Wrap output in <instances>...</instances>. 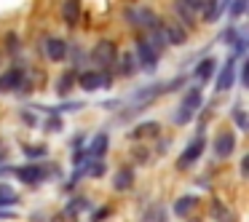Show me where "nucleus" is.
Returning a JSON list of instances; mask_svg holds the SVG:
<instances>
[{
	"instance_id": "nucleus-1",
	"label": "nucleus",
	"mask_w": 249,
	"mask_h": 222,
	"mask_svg": "<svg viewBox=\"0 0 249 222\" xmlns=\"http://www.w3.org/2000/svg\"><path fill=\"white\" fill-rule=\"evenodd\" d=\"M91 59L99 65V70H113L118 65V49L113 40H99L91 49Z\"/></svg>"
},
{
	"instance_id": "nucleus-18",
	"label": "nucleus",
	"mask_w": 249,
	"mask_h": 222,
	"mask_svg": "<svg viewBox=\"0 0 249 222\" xmlns=\"http://www.w3.org/2000/svg\"><path fill=\"white\" fill-rule=\"evenodd\" d=\"M220 0H204V6H201V19H204L206 24H214L217 19H220Z\"/></svg>"
},
{
	"instance_id": "nucleus-30",
	"label": "nucleus",
	"mask_w": 249,
	"mask_h": 222,
	"mask_svg": "<svg viewBox=\"0 0 249 222\" xmlns=\"http://www.w3.org/2000/svg\"><path fill=\"white\" fill-rule=\"evenodd\" d=\"M24 155H27V158H46V155H49V150H46V147H33V145H24Z\"/></svg>"
},
{
	"instance_id": "nucleus-33",
	"label": "nucleus",
	"mask_w": 249,
	"mask_h": 222,
	"mask_svg": "<svg viewBox=\"0 0 249 222\" xmlns=\"http://www.w3.org/2000/svg\"><path fill=\"white\" fill-rule=\"evenodd\" d=\"M107 214H110V209H107V206H102L99 211H94V214H91V222H102Z\"/></svg>"
},
{
	"instance_id": "nucleus-15",
	"label": "nucleus",
	"mask_w": 249,
	"mask_h": 222,
	"mask_svg": "<svg viewBox=\"0 0 249 222\" xmlns=\"http://www.w3.org/2000/svg\"><path fill=\"white\" fill-rule=\"evenodd\" d=\"M161 134V123L158 120H145V123H137L131 129V139H150V137Z\"/></svg>"
},
{
	"instance_id": "nucleus-36",
	"label": "nucleus",
	"mask_w": 249,
	"mask_h": 222,
	"mask_svg": "<svg viewBox=\"0 0 249 222\" xmlns=\"http://www.w3.org/2000/svg\"><path fill=\"white\" fill-rule=\"evenodd\" d=\"M8 49H19V40H17V35H8Z\"/></svg>"
},
{
	"instance_id": "nucleus-2",
	"label": "nucleus",
	"mask_w": 249,
	"mask_h": 222,
	"mask_svg": "<svg viewBox=\"0 0 249 222\" xmlns=\"http://www.w3.org/2000/svg\"><path fill=\"white\" fill-rule=\"evenodd\" d=\"M158 56H161V54H158V51L147 43L145 35H140V38H137V51H134L137 67H142L145 72H153L158 67Z\"/></svg>"
},
{
	"instance_id": "nucleus-4",
	"label": "nucleus",
	"mask_w": 249,
	"mask_h": 222,
	"mask_svg": "<svg viewBox=\"0 0 249 222\" xmlns=\"http://www.w3.org/2000/svg\"><path fill=\"white\" fill-rule=\"evenodd\" d=\"M204 150H206V139L198 134V137H196V139H193V142H190V145L182 150V155L177 158V169H190V166H193V163L198 161L201 155H204Z\"/></svg>"
},
{
	"instance_id": "nucleus-25",
	"label": "nucleus",
	"mask_w": 249,
	"mask_h": 222,
	"mask_svg": "<svg viewBox=\"0 0 249 222\" xmlns=\"http://www.w3.org/2000/svg\"><path fill=\"white\" fill-rule=\"evenodd\" d=\"M118 65H121V75H131V72L137 70V59H134V54H124V59H121Z\"/></svg>"
},
{
	"instance_id": "nucleus-34",
	"label": "nucleus",
	"mask_w": 249,
	"mask_h": 222,
	"mask_svg": "<svg viewBox=\"0 0 249 222\" xmlns=\"http://www.w3.org/2000/svg\"><path fill=\"white\" fill-rule=\"evenodd\" d=\"M182 3H185V6H188L190 8V11H201V6H204V0H182Z\"/></svg>"
},
{
	"instance_id": "nucleus-22",
	"label": "nucleus",
	"mask_w": 249,
	"mask_h": 222,
	"mask_svg": "<svg viewBox=\"0 0 249 222\" xmlns=\"http://www.w3.org/2000/svg\"><path fill=\"white\" fill-rule=\"evenodd\" d=\"M174 14H177V19H179V22H182V24H188V27H190V24L196 22V19H193L196 14L190 11L188 6H185L182 0H177V3H174Z\"/></svg>"
},
{
	"instance_id": "nucleus-32",
	"label": "nucleus",
	"mask_w": 249,
	"mask_h": 222,
	"mask_svg": "<svg viewBox=\"0 0 249 222\" xmlns=\"http://www.w3.org/2000/svg\"><path fill=\"white\" fill-rule=\"evenodd\" d=\"M22 120H24L27 126H38V118H35V115L30 113V110H22Z\"/></svg>"
},
{
	"instance_id": "nucleus-19",
	"label": "nucleus",
	"mask_w": 249,
	"mask_h": 222,
	"mask_svg": "<svg viewBox=\"0 0 249 222\" xmlns=\"http://www.w3.org/2000/svg\"><path fill=\"white\" fill-rule=\"evenodd\" d=\"M75 83H78V70H67L65 75L59 78V83H56V94H59V97H67Z\"/></svg>"
},
{
	"instance_id": "nucleus-17",
	"label": "nucleus",
	"mask_w": 249,
	"mask_h": 222,
	"mask_svg": "<svg viewBox=\"0 0 249 222\" xmlns=\"http://www.w3.org/2000/svg\"><path fill=\"white\" fill-rule=\"evenodd\" d=\"M81 11H83L81 0H65V3H62V19H65L70 27H75V24H78V19H81Z\"/></svg>"
},
{
	"instance_id": "nucleus-16",
	"label": "nucleus",
	"mask_w": 249,
	"mask_h": 222,
	"mask_svg": "<svg viewBox=\"0 0 249 222\" xmlns=\"http://www.w3.org/2000/svg\"><path fill=\"white\" fill-rule=\"evenodd\" d=\"M163 38H166V46H182L188 40V30L182 24H163Z\"/></svg>"
},
{
	"instance_id": "nucleus-9",
	"label": "nucleus",
	"mask_w": 249,
	"mask_h": 222,
	"mask_svg": "<svg viewBox=\"0 0 249 222\" xmlns=\"http://www.w3.org/2000/svg\"><path fill=\"white\" fill-rule=\"evenodd\" d=\"M22 83H24V70L22 67H8V70L0 75V94L17 91V88H22Z\"/></svg>"
},
{
	"instance_id": "nucleus-31",
	"label": "nucleus",
	"mask_w": 249,
	"mask_h": 222,
	"mask_svg": "<svg viewBox=\"0 0 249 222\" xmlns=\"http://www.w3.org/2000/svg\"><path fill=\"white\" fill-rule=\"evenodd\" d=\"M46 129H49V131H62V129H65V120H62L59 115H51V118L46 120Z\"/></svg>"
},
{
	"instance_id": "nucleus-27",
	"label": "nucleus",
	"mask_w": 249,
	"mask_h": 222,
	"mask_svg": "<svg viewBox=\"0 0 249 222\" xmlns=\"http://www.w3.org/2000/svg\"><path fill=\"white\" fill-rule=\"evenodd\" d=\"M190 120H193V113H188L185 107L174 110V126H185V123H190Z\"/></svg>"
},
{
	"instance_id": "nucleus-5",
	"label": "nucleus",
	"mask_w": 249,
	"mask_h": 222,
	"mask_svg": "<svg viewBox=\"0 0 249 222\" xmlns=\"http://www.w3.org/2000/svg\"><path fill=\"white\" fill-rule=\"evenodd\" d=\"M236 67H238V59H236V56H228V62L222 65L220 75H217V83H214V91L217 94L228 91V88L236 83Z\"/></svg>"
},
{
	"instance_id": "nucleus-28",
	"label": "nucleus",
	"mask_w": 249,
	"mask_h": 222,
	"mask_svg": "<svg viewBox=\"0 0 249 222\" xmlns=\"http://www.w3.org/2000/svg\"><path fill=\"white\" fill-rule=\"evenodd\" d=\"M233 120H236V126H238V129H247V126H249L247 113H244V107H241V104H236V107H233Z\"/></svg>"
},
{
	"instance_id": "nucleus-7",
	"label": "nucleus",
	"mask_w": 249,
	"mask_h": 222,
	"mask_svg": "<svg viewBox=\"0 0 249 222\" xmlns=\"http://www.w3.org/2000/svg\"><path fill=\"white\" fill-rule=\"evenodd\" d=\"M107 145H110L107 131H97V134L91 137V145H86V158H89V161H105Z\"/></svg>"
},
{
	"instance_id": "nucleus-20",
	"label": "nucleus",
	"mask_w": 249,
	"mask_h": 222,
	"mask_svg": "<svg viewBox=\"0 0 249 222\" xmlns=\"http://www.w3.org/2000/svg\"><path fill=\"white\" fill-rule=\"evenodd\" d=\"M196 204H198V198H196V195H182V198H177V201H174V214H177V217L190 214Z\"/></svg>"
},
{
	"instance_id": "nucleus-37",
	"label": "nucleus",
	"mask_w": 249,
	"mask_h": 222,
	"mask_svg": "<svg viewBox=\"0 0 249 222\" xmlns=\"http://www.w3.org/2000/svg\"><path fill=\"white\" fill-rule=\"evenodd\" d=\"M3 158H6V155H3V153H0V161H3Z\"/></svg>"
},
{
	"instance_id": "nucleus-10",
	"label": "nucleus",
	"mask_w": 249,
	"mask_h": 222,
	"mask_svg": "<svg viewBox=\"0 0 249 222\" xmlns=\"http://www.w3.org/2000/svg\"><path fill=\"white\" fill-rule=\"evenodd\" d=\"M46 59L49 62H65L67 59V40L65 38H46Z\"/></svg>"
},
{
	"instance_id": "nucleus-11",
	"label": "nucleus",
	"mask_w": 249,
	"mask_h": 222,
	"mask_svg": "<svg viewBox=\"0 0 249 222\" xmlns=\"http://www.w3.org/2000/svg\"><path fill=\"white\" fill-rule=\"evenodd\" d=\"M233 150H236V137H233V131L222 129L220 134L214 137V155L217 158H228Z\"/></svg>"
},
{
	"instance_id": "nucleus-26",
	"label": "nucleus",
	"mask_w": 249,
	"mask_h": 222,
	"mask_svg": "<svg viewBox=\"0 0 249 222\" xmlns=\"http://www.w3.org/2000/svg\"><path fill=\"white\" fill-rule=\"evenodd\" d=\"M244 11H247V0H231V6H228L231 19H241Z\"/></svg>"
},
{
	"instance_id": "nucleus-29",
	"label": "nucleus",
	"mask_w": 249,
	"mask_h": 222,
	"mask_svg": "<svg viewBox=\"0 0 249 222\" xmlns=\"http://www.w3.org/2000/svg\"><path fill=\"white\" fill-rule=\"evenodd\" d=\"M220 40H222L225 46H233V43L238 40V30H236V27H225V30H222V35H220Z\"/></svg>"
},
{
	"instance_id": "nucleus-6",
	"label": "nucleus",
	"mask_w": 249,
	"mask_h": 222,
	"mask_svg": "<svg viewBox=\"0 0 249 222\" xmlns=\"http://www.w3.org/2000/svg\"><path fill=\"white\" fill-rule=\"evenodd\" d=\"M78 86L83 88V91H97V88L102 86H110L107 75H102L99 70H83L78 72Z\"/></svg>"
},
{
	"instance_id": "nucleus-21",
	"label": "nucleus",
	"mask_w": 249,
	"mask_h": 222,
	"mask_svg": "<svg viewBox=\"0 0 249 222\" xmlns=\"http://www.w3.org/2000/svg\"><path fill=\"white\" fill-rule=\"evenodd\" d=\"M86 206H89V198H86V195H78V198H72L70 204L65 206V214L67 217H75V214H81V211H86Z\"/></svg>"
},
{
	"instance_id": "nucleus-3",
	"label": "nucleus",
	"mask_w": 249,
	"mask_h": 222,
	"mask_svg": "<svg viewBox=\"0 0 249 222\" xmlns=\"http://www.w3.org/2000/svg\"><path fill=\"white\" fill-rule=\"evenodd\" d=\"M14 177H17L19 182H24V185H30V188H35V185H40L46 177H49V169L40 166V163H27V166L14 169Z\"/></svg>"
},
{
	"instance_id": "nucleus-12",
	"label": "nucleus",
	"mask_w": 249,
	"mask_h": 222,
	"mask_svg": "<svg viewBox=\"0 0 249 222\" xmlns=\"http://www.w3.org/2000/svg\"><path fill=\"white\" fill-rule=\"evenodd\" d=\"M201 104H204V91H201L198 86H193V88H188L185 91V97H182V102H179V107H185L188 113H198L201 110Z\"/></svg>"
},
{
	"instance_id": "nucleus-8",
	"label": "nucleus",
	"mask_w": 249,
	"mask_h": 222,
	"mask_svg": "<svg viewBox=\"0 0 249 222\" xmlns=\"http://www.w3.org/2000/svg\"><path fill=\"white\" fill-rule=\"evenodd\" d=\"M126 17H129V22H131V24L142 27V33H147V30H150L153 24L161 22V19H158L156 14L150 11V8H129V11H126Z\"/></svg>"
},
{
	"instance_id": "nucleus-24",
	"label": "nucleus",
	"mask_w": 249,
	"mask_h": 222,
	"mask_svg": "<svg viewBox=\"0 0 249 222\" xmlns=\"http://www.w3.org/2000/svg\"><path fill=\"white\" fill-rule=\"evenodd\" d=\"M83 169H86L89 177H102V174L107 171V163L105 161H89V163H83Z\"/></svg>"
},
{
	"instance_id": "nucleus-23",
	"label": "nucleus",
	"mask_w": 249,
	"mask_h": 222,
	"mask_svg": "<svg viewBox=\"0 0 249 222\" xmlns=\"http://www.w3.org/2000/svg\"><path fill=\"white\" fill-rule=\"evenodd\" d=\"M17 204H19V195L14 193L11 188L0 185V209H6V206H17Z\"/></svg>"
},
{
	"instance_id": "nucleus-14",
	"label": "nucleus",
	"mask_w": 249,
	"mask_h": 222,
	"mask_svg": "<svg viewBox=\"0 0 249 222\" xmlns=\"http://www.w3.org/2000/svg\"><path fill=\"white\" fill-rule=\"evenodd\" d=\"M214 70H217V59H214V56H206V59H201L198 65H196L193 78L198 83H206V81H212V78H214Z\"/></svg>"
},
{
	"instance_id": "nucleus-35",
	"label": "nucleus",
	"mask_w": 249,
	"mask_h": 222,
	"mask_svg": "<svg viewBox=\"0 0 249 222\" xmlns=\"http://www.w3.org/2000/svg\"><path fill=\"white\" fill-rule=\"evenodd\" d=\"M14 217H17L14 209H0V220H14Z\"/></svg>"
},
{
	"instance_id": "nucleus-13",
	"label": "nucleus",
	"mask_w": 249,
	"mask_h": 222,
	"mask_svg": "<svg viewBox=\"0 0 249 222\" xmlns=\"http://www.w3.org/2000/svg\"><path fill=\"white\" fill-rule=\"evenodd\" d=\"M113 188L118 190V193H126V190L134 188V169L121 166L118 171H115V177H113Z\"/></svg>"
}]
</instances>
